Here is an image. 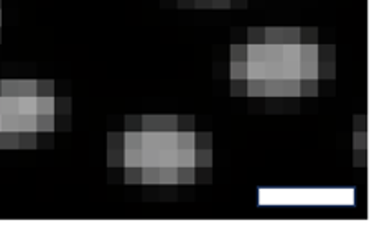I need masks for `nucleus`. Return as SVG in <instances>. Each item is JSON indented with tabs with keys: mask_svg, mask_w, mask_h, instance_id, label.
I'll use <instances>...</instances> for the list:
<instances>
[{
	"mask_svg": "<svg viewBox=\"0 0 392 238\" xmlns=\"http://www.w3.org/2000/svg\"><path fill=\"white\" fill-rule=\"evenodd\" d=\"M144 131H177L175 117H144Z\"/></svg>",
	"mask_w": 392,
	"mask_h": 238,
	"instance_id": "f257e3e1",
	"label": "nucleus"
},
{
	"mask_svg": "<svg viewBox=\"0 0 392 238\" xmlns=\"http://www.w3.org/2000/svg\"><path fill=\"white\" fill-rule=\"evenodd\" d=\"M300 66H318L317 45H300Z\"/></svg>",
	"mask_w": 392,
	"mask_h": 238,
	"instance_id": "f03ea898",
	"label": "nucleus"
},
{
	"mask_svg": "<svg viewBox=\"0 0 392 238\" xmlns=\"http://www.w3.org/2000/svg\"><path fill=\"white\" fill-rule=\"evenodd\" d=\"M282 64L300 67V43L282 45Z\"/></svg>",
	"mask_w": 392,
	"mask_h": 238,
	"instance_id": "7ed1b4c3",
	"label": "nucleus"
},
{
	"mask_svg": "<svg viewBox=\"0 0 392 238\" xmlns=\"http://www.w3.org/2000/svg\"><path fill=\"white\" fill-rule=\"evenodd\" d=\"M229 78L231 81H247V62L236 61L229 64Z\"/></svg>",
	"mask_w": 392,
	"mask_h": 238,
	"instance_id": "20e7f679",
	"label": "nucleus"
},
{
	"mask_svg": "<svg viewBox=\"0 0 392 238\" xmlns=\"http://www.w3.org/2000/svg\"><path fill=\"white\" fill-rule=\"evenodd\" d=\"M160 184H165V186L178 184V167L160 166Z\"/></svg>",
	"mask_w": 392,
	"mask_h": 238,
	"instance_id": "39448f33",
	"label": "nucleus"
},
{
	"mask_svg": "<svg viewBox=\"0 0 392 238\" xmlns=\"http://www.w3.org/2000/svg\"><path fill=\"white\" fill-rule=\"evenodd\" d=\"M265 53H267V45H247V62H265Z\"/></svg>",
	"mask_w": 392,
	"mask_h": 238,
	"instance_id": "423d86ee",
	"label": "nucleus"
},
{
	"mask_svg": "<svg viewBox=\"0 0 392 238\" xmlns=\"http://www.w3.org/2000/svg\"><path fill=\"white\" fill-rule=\"evenodd\" d=\"M196 148V135L193 131L177 133V150H193Z\"/></svg>",
	"mask_w": 392,
	"mask_h": 238,
	"instance_id": "0eeeda50",
	"label": "nucleus"
},
{
	"mask_svg": "<svg viewBox=\"0 0 392 238\" xmlns=\"http://www.w3.org/2000/svg\"><path fill=\"white\" fill-rule=\"evenodd\" d=\"M124 150H142V131H125Z\"/></svg>",
	"mask_w": 392,
	"mask_h": 238,
	"instance_id": "6e6552de",
	"label": "nucleus"
},
{
	"mask_svg": "<svg viewBox=\"0 0 392 238\" xmlns=\"http://www.w3.org/2000/svg\"><path fill=\"white\" fill-rule=\"evenodd\" d=\"M298 28H280V45H297L300 43Z\"/></svg>",
	"mask_w": 392,
	"mask_h": 238,
	"instance_id": "1a4fd4ad",
	"label": "nucleus"
},
{
	"mask_svg": "<svg viewBox=\"0 0 392 238\" xmlns=\"http://www.w3.org/2000/svg\"><path fill=\"white\" fill-rule=\"evenodd\" d=\"M142 183L160 184V166H142Z\"/></svg>",
	"mask_w": 392,
	"mask_h": 238,
	"instance_id": "9d476101",
	"label": "nucleus"
},
{
	"mask_svg": "<svg viewBox=\"0 0 392 238\" xmlns=\"http://www.w3.org/2000/svg\"><path fill=\"white\" fill-rule=\"evenodd\" d=\"M125 167H142V150H124Z\"/></svg>",
	"mask_w": 392,
	"mask_h": 238,
	"instance_id": "9b49d317",
	"label": "nucleus"
},
{
	"mask_svg": "<svg viewBox=\"0 0 392 238\" xmlns=\"http://www.w3.org/2000/svg\"><path fill=\"white\" fill-rule=\"evenodd\" d=\"M247 62V61H246ZM265 79V62H247V81Z\"/></svg>",
	"mask_w": 392,
	"mask_h": 238,
	"instance_id": "f8f14e48",
	"label": "nucleus"
},
{
	"mask_svg": "<svg viewBox=\"0 0 392 238\" xmlns=\"http://www.w3.org/2000/svg\"><path fill=\"white\" fill-rule=\"evenodd\" d=\"M177 167H194V148L177 150Z\"/></svg>",
	"mask_w": 392,
	"mask_h": 238,
	"instance_id": "ddd939ff",
	"label": "nucleus"
},
{
	"mask_svg": "<svg viewBox=\"0 0 392 238\" xmlns=\"http://www.w3.org/2000/svg\"><path fill=\"white\" fill-rule=\"evenodd\" d=\"M265 64H282V45H267Z\"/></svg>",
	"mask_w": 392,
	"mask_h": 238,
	"instance_id": "4468645a",
	"label": "nucleus"
},
{
	"mask_svg": "<svg viewBox=\"0 0 392 238\" xmlns=\"http://www.w3.org/2000/svg\"><path fill=\"white\" fill-rule=\"evenodd\" d=\"M54 100L53 97H37V115H53Z\"/></svg>",
	"mask_w": 392,
	"mask_h": 238,
	"instance_id": "2eb2a0df",
	"label": "nucleus"
},
{
	"mask_svg": "<svg viewBox=\"0 0 392 238\" xmlns=\"http://www.w3.org/2000/svg\"><path fill=\"white\" fill-rule=\"evenodd\" d=\"M211 150H196L194 148V166H203V167H209L213 164V158H211Z\"/></svg>",
	"mask_w": 392,
	"mask_h": 238,
	"instance_id": "dca6fc26",
	"label": "nucleus"
},
{
	"mask_svg": "<svg viewBox=\"0 0 392 238\" xmlns=\"http://www.w3.org/2000/svg\"><path fill=\"white\" fill-rule=\"evenodd\" d=\"M282 97H298L300 95V81H285L282 79Z\"/></svg>",
	"mask_w": 392,
	"mask_h": 238,
	"instance_id": "f3484780",
	"label": "nucleus"
},
{
	"mask_svg": "<svg viewBox=\"0 0 392 238\" xmlns=\"http://www.w3.org/2000/svg\"><path fill=\"white\" fill-rule=\"evenodd\" d=\"M247 95L265 97V81H247Z\"/></svg>",
	"mask_w": 392,
	"mask_h": 238,
	"instance_id": "a211bd4d",
	"label": "nucleus"
},
{
	"mask_svg": "<svg viewBox=\"0 0 392 238\" xmlns=\"http://www.w3.org/2000/svg\"><path fill=\"white\" fill-rule=\"evenodd\" d=\"M282 79L265 81V97H282Z\"/></svg>",
	"mask_w": 392,
	"mask_h": 238,
	"instance_id": "6ab92c4d",
	"label": "nucleus"
},
{
	"mask_svg": "<svg viewBox=\"0 0 392 238\" xmlns=\"http://www.w3.org/2000/svg\"><path fill=\"white\" fill-rule=\"evenodd\" d=\"M194 183V167H178V184Z\"/></svg>",
	"mask_w": 392,
	"mask_h": 238,
	"instance_id": "aec40b11",
	"label": "nucleus"
},
{
	"mask_svg": "<svg viewBox=\"0 0 392 238\" xmlns=\"http://www.w3.org/2000/svg\"><path fill=\"white\" fill-rule=\"evenodd\" d=\"M246 59H247V46H239V45L231 46V62L246 61Z\"/></svg>",
	"mask_w": 392,
	"mask_h": 238,
	"instance_id": "412c9836",
	"label": "nucleus"
},
{
	"mask_svg": "<svg viewBox=\"0 0 392 238\" xmlns=\"http://www.w3.org/2000/svg\"><path fill=\"white\" fill-rule=\"evenodd\" d=\"M317 81H300V95H317Z\"/></svg>",
	"mask_w": 392,
	"mask_h": 238,
	"instance_id": "4be33fe9",
	"label": "nucleus"
},
{
	"mask_svg": "<svg viewBox=\"0 0 392 238\" xmlns=\"http://www.w3.org/2000/svg\"><path fill=\"white\" fill-rule=\"evenodd\" d=\"M160 166H177V150L162 151V155H160Z\"/></svg>",
	"mask_w": 392,
	"mask_h": 238,
	"instance_id": "5701e85b",
	"label": "nucleus"
},
{
	"mask_svg": "<svg viewBox=\"0 0 392 238\" xmlns=\"http://www.w3.org/2000/svg\"><path fill=\"white\" fill-rule=\"evenodd\" d=\"M229 0H213V7H228Z\"/></svg>",
	"mask_w": 392,
	"mask_h": 238,
	"instance_id": "b1692460",
	"label": "nucleus"
}]
</instances>
